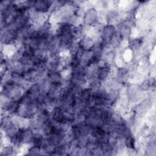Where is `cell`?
I'll list each match as a JSON object with an SVG mask.
<instances>
[{"mask_svg": "<svg viewBox=\"0 0 156 156\" xmlns=\"http://www.w3.org/2000/svg\"><path fill=\"white\" fill-rule=\"evenodd\" d=\"M117 31L116 27L111 24H105L101 30L100 37L101 42L102 43L104 48H107L108 44L113 36V35Z\"/></svg>", "mask_w": 156, "mask_h": 156, "instance_id": "1", "label": "cell"}, {"mask_svg": "<svg viewBox=\"0 0 156 156\" xmlns=\"http://www.w3.org/2000/svg\"><path fill=\"white\" fill-rule=\"evenodd\" d=\"M54 1L51 0H37L34 1L33 7L39 12L49 13Z\"/></svg>", "mask_w": 156, "mask_h": 156, "instance_id": "3", "label": "cell"}, {"mask_svg": "<svg viewBox=\"0 0 156 156\" xmlns=\"http://www.w3.org/2000/svg\"><path fill=\"white\" fill-rule=\"evenodd\" d=\"M23 79L29 82L35 83L39 77L38 73L34 69L33 67L27 68L21 74Z\"/></svg>", "mask_w": 156, "mask_h": 156, "instance_id": "6", "label": "cell"}, {"mask_svg": "<svg viewBox=\"0 0 156 156\" xmlns=\"http://www.w3.org/2000/svg\"><path fill=\"white\" fill-rule=\"evenodd\" d=\"M20 106L21 103L20 102V100H10L5 110L2 111L5 112L8 115L12 116L14 115H16L18 113Z\"/></svg>", "mask_w": 156, "mask_h": 156, "instance_id": "7", "label": "cell"}, {"mask_svg": "<svg viewBox=\"0 0 156 156\" xmlns=\"http://www.w3.org/2000/svg\"><path fill=\"white\" fill-rule=\"evenodd\" d=\"M12 3V1H5V0L1 1L0 2L1 12H4L5 10H7L10 6Z\"/></svg>", "mask_w": 156, "mask_h": 156, "instance_id": "15", "label": "cell"}, {"mask_svg": "<svg viewBox=\"0 0 156 156\" xmlns=\"http://www.w3.org/2000/svg\"><path fill=\"white\" fill-rule=\"evenodd\" d=\"M95 40L90 36H85L78 41L79 47L83 51H90L93 47Z\"/></svg>", "mask_w": 156, "mask_h": 156, "instance_id": "8", "label": "cell"}, {"mask_svg": "<svg viewBox=\"0 0 156 156\" xmlns=\"http://www.w3.org/2000/svg\"><path fill=\"white\" fill-rule=\"evenodd\" d=\"M91 95H92L91 89L90 87H85L82 88L78 97V99L80 100L81 102H82L84 104H86L91 98Z\"/></svg>", "mask_w": 156, "mask_h": 156, "instance_id": "10", "label": "cell"}, {"mask_svg": "<svg viewBox=\"0 0 156 156\" xmlns=\"http://www.w3.org/2000/svg\"><path fill=\"white\" fill-rule=\"evenodd\" d=\"M112 71V68L105 65H98L96 70V77L99 81L102 82L111 76Z\"/></svg>", "mask_w": 156, "mask_h": 156, "instance_id": "5", "label": "cell"}, {"mask_svg": "<svg viewBox=\"0 0 156 156\" xmlns=\"http://www.w3.org/2000/svg\"><path fill=\"white\" fill-rule=\"evenodd\" d=\"M34 132L30 128H27L23 129V144L31 145L32 141L34 138Z\"/></svg>", "mask_w": 156, "mask_h": 156, "instance_id": "11", "label": "cell"}, {"mask_svg": "<svg viewBox=\"0 0 156 156\" xmlns=\"http://www.w3.org/2000/svg\"><path fill=\"white\" fill-rule=\"evenodd\" d=\"M98 12L94 7H91L87 9L82 18L83 24L88 26H93L98 23Z\"/></svg>", "mask_w": 156, "mask_h": 156, "instance_id": "2", "label": "cell"}, {"mask_svg": "<svg viewBox=\"0 0 156 156\" xmlns=\"http://www.w3.org/2000/svg\"><path fill=\"white\" fill-rule=\"evenodd\" d=\"M46 77L50 83H62L63 80L60 71H48Z\"/></svg>", "mask_w": 156, "mask_h": 156, "instance_id": "9", "label": "cell"}, {"mask_svg": "<svg viewBox=\"0 0 156 156\" xmlns=\"http://www.w3.org/2000/svg\"><path fill=\"white\" fill-rule=\"evenodd\" d=\"M136 140L133 135L126 136L124 139V144L126 148L136 149Z\"/></svg>", "mask_w": 156, "mask_h": 156, "instance_id": "13", "label": "cell"}, {"mask_svg": "<svg viewBox=\"0 0 156 156\" xmlns=\"http://www.w3.org/2000/svg\"><path fill=\"white\" fill-rule=\"evenodd\" d=\"M51 118L56 122L61 123L65 122L64 109L61 105L53 107L51 111Z\"/></svg>", "mask_w": 156, "mask_h": 156, "instance_id": "4", "label": "cell"}, {"mask_svg": "<svg viewBox=\"0 0 156 156\" xmlns=\"http://www.w3.org/2000/svg\"><path fill=\"white\" fill-rule=\"evenodd\" d=\"M41 148L40 146L31 145L29 146L27 151V155H41Z\"/></svg>", "mask_w": 156, "mask_h": 156, "instance_id": "14", "label": "cell"}, {"mask_svg": "<svg viewBox=\"0 0 156 156\" xmlns=\"http://www.w3.org/2000/svg\"><path fill=\"white\" fill-rule=\"evenodd\" d=\"M16 149L17 148L13 147L10 143L5 144L1 147V155L4 156L16 155L17 154V153H16V152H17Z\"/></svg>", "mask_w": 156, "mask_h": 156, "instance_id": "12", "label": "cell"}]
</instances>
